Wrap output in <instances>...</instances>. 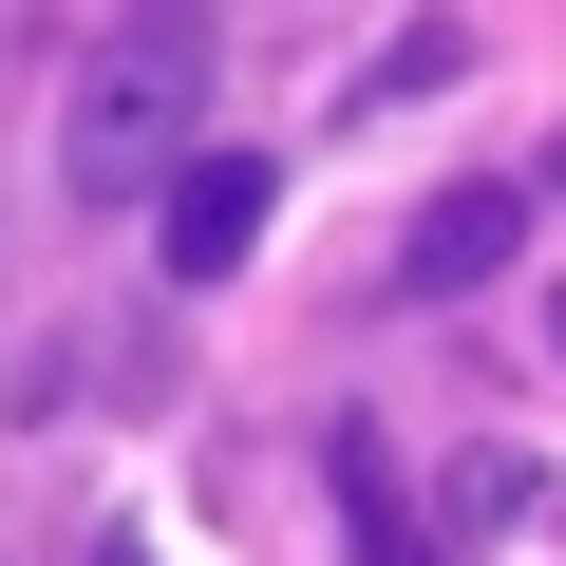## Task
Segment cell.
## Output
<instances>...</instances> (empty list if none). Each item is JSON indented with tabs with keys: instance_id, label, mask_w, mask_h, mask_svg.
<instances>
[{
	"instance_id": "2",
	"label": "cell",
	"mask_w": 566,
	"mask_h": 566,
	"mask_svg": "<svg viewBox=\"0 0 566 566\" xmlns=\"http://www.w3.org/2000/svg\"><path fill=\"white\" fill-rule=\"evenodd\" d=\"M264 208H283V170H264V151H227V133H208V151H189V170H170V189H151V264H170V283H227V264H245V245H264Z\"/></svg>"
},
{
	"instance_id": "1",
	"label": "cell",
	"mask_w": 566,
	"mask_h": 566,
	"mask_svg": "<svg viewBox=\"0 0 566 566\" xmlns=\"http://www.w3.org/2000/svg\"><path fill=\"white\" fill-rule=\"evenodd\" d=\"M189 151H208V39L189 20H114L76 57V95H57V189L76 208H151Z\"/></svg>"
},
{
	"instance_id": "3",
	"label": "cell",
	"mask_w": 566,
	"mask_h": 566,
	"mask_svg": "<svg viewBox=\"0 0 566 566\" xmlns=\"http://www.w3.org/2000/svg\"><path fill=\"white\" fill-rule=\"evenodd\" d=\"M510 264H528V189L472 170V189H434L397 227V303H472V283H510Z\"/></svg>"
},
{
	"instance_id": "5",
	"label": "cell",
	"mask_w": 566,
	"mask_h": 566,
	"mask_svg": "<svg viewBox=\"0 0 566 566\" xmlns=\"http://www.w3.org/2000/svg\"><path fill=\"white\" fill-rule=\"evenodd\" d=\"M340 547H359V566H434V547H416V528H397V510L359 491V434H340Z\"/></svg>"
},
{
	"instance_id": "6",
	"label": "cell",
	"mask_w": 566,
	"mask_h": 566,
	"mask_svg": "<svg viewBox=\"0 0 566 566\" xmlns=\"http://www.w3.org/2000/svg\"><path fill=\"white\" fill-rule=\"evenodd\" d=\"M547 359H566V283H547Z\"/></svg>"
},
{
	"instance_id": "4",
	"label": "cell",
	"mask_w": 566,
	"mask_h": 566,
	"mask_svg": "<svg viewBox=\"0 0 566 566\" xmlns=\"http://www.w3.org/2000/svg\"><path fill=\"white\" fill-rule=\"evenodd\" d=\"M453 76H472V20H397V57L340 76V133H359V114H416V95H453Z\"/></svg>"
},
{
	"instance_id": "7",
	"label": "cell",
	"mask_w": 566,
	"mask_h": 566,
	"mask_svg": "<svg viewBox=\"0 0 566 566\" xmlns=\"http://www.w3.org/2000/svg\"><path fill=\"white\" fill-rule=\"evenodd\" d=\"M95 566H151V547H133V528H114V547H95Z\"/></svg>"
}]
</instances>
